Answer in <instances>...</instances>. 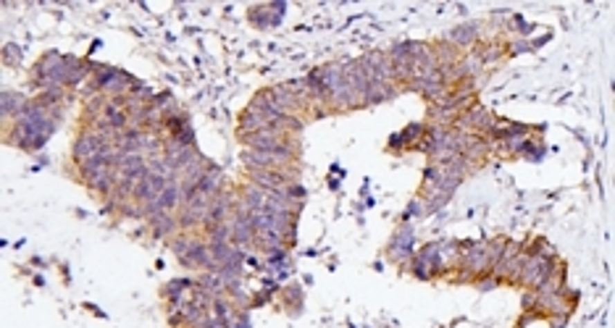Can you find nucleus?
<instances>
[{
  "label": "nucleus",
  "mask_w": 615,
  "mask_h": 328,
  "mask_svg": "<svg viewBox=\"0 0 615 328\" xmlns=\"http://www.w3.org/2000/svg\"><path fill=\"white\" fill-rule=\"evenodd\" d=\"M555 265H558V260L542 258V255H526L524 252V265H521L518 284H521L524 289H534V291H537V289L552 276Z\"/></svg>",
  "instance_id": "nucleus-1"
},
{
  "label": "nucleus",
  "mask_w": 615,
  "mask_h": 328,
  "mask_svg": "<svg viewBox=\"0 0 615 328\" xmlns=\"http://www.w3.org/2000/svg\"><path fill=\"white\" fill-rule=\"evenodd\" d=\"M242 163L248 166V171L253 168H268V171H282L297 163V157L292 153H268V150H250L245 147L242 150Z\"/></svg>",
  "instance_id": "nucleus-2"
},
{
  "label": "nucleus",
  "mask_w": 615,
  "mask_h": 328,
  "mask_svg": "<svg viewBox=\"0 0 615 328\" xmlns=\"http://www.w3.org/2000/svg\"><path fill=\"white\" fill-rule=\"evenodd\" d=\"M416 252V231L410 223H400V229L392 234V242H389V260L394 265H400L403 271H407V262Z\"/></svg>",
  "instance_id": "nucleus-3"
},
{
  "label": "nucleus",
  "mask_w": 615,
  "mask_h": 328,
  "mask_svg": "<svg viewBox=\"0 0 615 328\" xmlns=\"http://www.w3.org/2000/svg\"><path fill=\"white\" fill-rule=\"evenodd\" d=\"M492 153V142L481 137V134H463V144H460V155L466 157L468 163H473L476 168L484 163Z\"/></svg>",
  "instance_id": "nucleus-4"
},
{
  "label": "nucleus",
  "mask_w": 615,
  "mask_h": 328,
  "mask_svg": "<svg viewBox=\"0 0 615 328\" xmlns=\"http://www.w3.org/2000/svg\"><path fill=\"white\" fill-rule=\"evenodd\" d=\"M479 37H481V24H479V21L458 24L455 29H450L445 35L447 42H452L458 50H473V48L479 45Z\"/></svg>",
  "instance_id": "nucleus-5"
},
{
  "label": "nucleus",
  "mask_w": 615,
  "mask_h": 328,
  "mask_svg": "<svg viewBox=\"0 0 615 328\" xmlns=\"http://www.w3.org/2000/svg\"><path fill=\"white\" fill-rule=\"evenodd\" d=\"M103 139L95 134L92 129H84L82 134L77 137V142H74V150H71V157L77 160V166H82V163H87V160H92V157H98V153H100V147H103Z\"/></svg>",
  "instance_id": "nucleus-6"
},
{
  "label": "nucleus",
  "mask_w": 615,
  "mask_h": 328,
  "mask_svg": "<svg viewBox=\"0 0 615 328\" xmlns=\"http://www.w3.org/2000/svg\"><path fill=\"white\" fill-rule=\"evenodd\" d=\"M248 179L253 184H258L263 186L266 192H282L284 186H287V179H284V173L282 171H268V168H253L248 171Z\"/></svg>",
  "instance_id": "nucleus-7"
},
{
  "label": "nucleus",
  "mask_w": 615,
  "mask_h": 328,
  "mask_svg": "<svg viewBox=\"0 0 615 328\" xmlns=\"http://www.w3.org/2000/svg\"><path fill=\"white\" fill-rule=\"evenodd\" d=\"M397 92H400V87H397L394 81H368L366 97H363V108L387 103V100H392Z\"/></svg>",
  "instance_id": "nucleus-8"
},
{
  "label": "nucleus",
  "mask_w": 615,
  "mask_h": 328,
  "mask_svg": "<svg viewBox=\"0 0 615 328\" xmlns=\"http://www.w3.org/2000/svg\"><path fill=\"white\" fill-rule=\"evenodd\" d=\"M147 223H150V231L156 239H171V236L182 231L179 221H176V213H158L153 218H147Z\"/></svg>",
  "instance_id": "nucleus-9"
},
{
  "label": "nucleus",
  "mask_w": 615,
  "mask_h": 328,
  "mask_svg": "<svg viewBox=\"0 0 615 328\" xmlns=\"http://www.w3.org/2000/svg\"><path fill=\"white\" fill-rule=\"evenodd\" d=\"M0 100H3V108H0V110H3V121H6V124H8L11 118L19 116L26 105L32 103L26 95H21V92H11V90H3V97H0Z\"/></svg>",
  "instance_id": "nucleus-10"
},
{
  "label": "nucleus",
  "mask_w": 615,
  "mask_h": 328,
  "mask_svg": "<svg viewBox=\"0 0 615 328\" xmlns=\"http://www.w3.org/2000/svg\"><path fill=\"white\" fill-rule=\"evenodd\" d=\"M268 129V124H266V118L258 113V110H253V108H245L242 113H239V126H237V134H255V131H263Z\"/></svg>",
  "instance_id": "nucleus-11"
},
{
  "label": "nucleus",
  "mask_w": 615,
  "mask_h": 328,
  "mask_svg": "<svg viewBox=\"0 0 615 328\" xmlns=\"http://www.w3.org/2000/svg\"><path fill=\"white\" fill-rule=\"evenodd\" d=\"M197 239H200V236H197L195 231H179L176 236H171L169 239V247L174 249V255H176L179 260H184V258L190 255V249L195 247Z\"/></svg>",
  "instance_id": "nucleus-12"
},
{
  "label": "nucleus",
  "mask_w": 615,
  "mask_h": 328,
  "mask_svg": "<svg viewBox=\"0 0 615 328\" xmlns=\"http://www.w3.org/2000/svg\"><path fill=\"white\" fill-rule=\"evenodd\" d=\"M416 258L423 260L434 271V276H442V262H439V242H429L416 252Z\"/></svg>",
  "instance_id": "nucleus-13"
},
{
  "label": "nucleus",
  "mask_w": 615,
  "mask_h": 328,
  "mask_svg": "<svg viewBox=\"0 0 615 328\" xmlns=\"http://www.w3.org/2000/svg\"><path fill=\"white\" fill-rule=\"evenodd\" d=\"M505 244H508V239H505V236H495V239H486V242H484L486 262H489V273H492V271H495V265L502 260Z\"/></svg>",
  "instance_id": "nucleus-14"
},
{
  "label": "nucleus",
  "mask_w": 615,
  "mask_h": 328,
  "mask_svg": "<svg viewBox=\"0 0 615 328\" xmlns=\"http://www.w3.org/2000/svg\"><path fill=\"white\" fill-rule=\"evenodd\" d=\"M197 287L205 289V291H210L213 297H221V294H226V289H223V281H221V276H219V271H203V276L197 278Z\"/></svg>",
  "instance_id": "nucleus-15"
},
{
  "label": "nucleus",
  "mask_w": 615,
  "mask_h": 328,
  "mask_svg": "<svg viewBox=\"0 0 615 328\" xmlns=\"http://www.w3.org/2000/svg\"><path fill=\"white\" fill-rule=\"evenodd\" d=\"M423 134H426V124H407L405 129L400 131V137L405 142V150H419Z\"/></svg>",
  "instance_id": "nucleus-16"
},
{
  "label": "nucleus",
  "mask_w": 615,
  "mask_h": 328,
  "mask_svg": "<svg viewBox=\"0 0 615 328\" xmlns=\"http://www.w3.org/2000/svg\"><path fill=\"white\" fill-rule=\"evenodd\" d=\"M421 215H426V205H423L421 197H416V200L407 202L405 213H403V223H410L413 218H421Z\"/></svg>",
  "instance_id": "nucleus-17"
},
{
  "label": "nucleus",
  "mask_w": 615,
  "mask_h": 328,
  "mask_svg": "<svg viewBox=\"0 0 615 328\" xmlns=\"http://www.w3.org/2000/svg\"><path fill=\"white\" fill-rule=\"evenodd\" d=\"M289 305H295L292 313H300V307H302V289L300 287L284 289V307H287V310H289Z\"/></svg>",
  "instance_id": "nucleus-18"
},
{
  "label": "nucleus",
  "mask_w": 615,
  "mask_h": 328,
  "mask_svg": "<svg viewBox=\"0 0 615 328\" xmlns=\"http://www.w3.org/2000/svg\"><path fill=\"white\" fill-rule=\"evenodd\" d=\"M542 155H544V150H542V144L531 142V137H529V139H526V144H524V150H521V155H518V157H526V160H531V163H537V160H542Z\"/></svg>",
  "instance_id": "nucleus-19"
},
{
  "label": "nucleus",
  "mask_w": 615,
  "mask_h": 328,
  "mask_svg": "<svg viewBox=\"0 0 615 328\" xmlns=\"http://www.w3.org/2000/svg\"><path fill=\"white\" fill-rule=\"evenodd\" d=\"M3 61H6V66H19L21 64V48L8 42V45L3 48Z\"/></svg>",
  "instance_id": "nucleus-20"
},
{
  "label": "nucleus",
  "mask_w": 615,
  "mask_h": 328,
  "mask_svg": "<svg viewBox=\"0 0 615 328\" xmlns=\"http://www.w3.org/2000/svg\"><path fill=\"white\" fill-rule=\"evenodd\" d=\"M508 48V55H521V52H529V50H534V45L529 42V39H513L511 45H505Z\"/></svg>",
  "instance_id": "nucleus-21"
},
{
  "label": "nucleus",
  "mask_w": 615,
  "mask_h": 328,
  "mask_svg": "<svg viewBox=\"0 0 615 328\" xmlns=\"http://www.w3.org/2000/svg\"><path fill=\"white\" fill-rule=\"evenodd\" d=\"M521 307H524V313L529 310H537V291L534 289H526L524 297H521Z\"/></svg>",
  "instance_id": "nucleus-22"
},
{
  "label": "nucleus",
  "mask_w": 615,
  "mask_h": 328,
  "mask_svg": "<svg viewBox=\"0 0 615 328\" xmlns=\"http://www.w3.org/2000/svg\"><path fill=\"white\" fill-rule=\"evenodd\" d=\"M511 29L521 32V35H529V32L534 29V24H529V21H526V19H521V16H511Z\"/></svg>",
  "instance_id": "nucleus-23"
},
{
  "label": "nucleus",
  "mask_w": 615,
  "mask_h": 328,
  "mask_svg": "<svg viewBox=\"0 0 615 328\" xmlns=\"http://www.w3.org/2000/svg\"><path fill=\"white\" fill-rule=\"evenodd\" d=\"M387 147L392 150V153H405V142H403V137H400V131L397 134H392L389 137V142H387Z\"/></svg>",
  "instance_id": "nucleus-24"
},
{
  "label": "nucleus",
  "mask_w": 615,
  "mask_h": 328,
  "mask_svg": "<svg viewBox=\"0 0 615 328\" xmlns=\"http://www.w3.org/2000/svg\"><path fill=\"white\" fill-rule=\"evenodd\" d=\"M547 320H550V328H565V323H568V313H563V315H550Z\"/></svg>",
  "instance_id": "nucleus-25"
}]
</instances>
